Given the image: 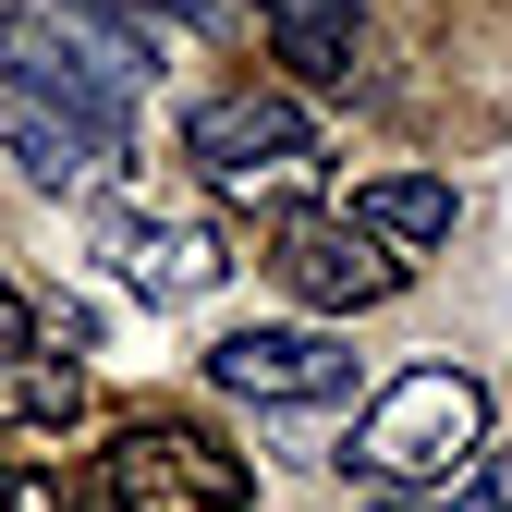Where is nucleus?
Instances as JSON below:
<instances>
[{"label": "nucleus", "instance_id": "obj_2", "mask_svg": "<svg viewBox=\"0 0 512 512\" xmlns=\"http://www.w3.org/2000/svg\"><path fill=\"white\" fill-rule=\"evenodd\" d=\"M86 500L98 512H244L256 464L196 415H122L98 439V464H86Z\"/></svg>", "mask_w": 512, "mask_h": 512}, {"label": "nucleus", "instance_id": "obj_10", "mask_svg": "<svg viewBox=\"0 0 512 512\" xmlns=\"http://www.w3.org/2000/svg\"><path fill=\"white\" fill-rule=\"evenodd\" d=\"M0 512H98L61 464H25V452H0Z\"/></svg>", "mask_w": 512, "mask_h": 512}, {"label": "nucleus", "instance_id": "obj_8", "mask_svg": "<svg viewBox=\"0 0 512 512\" xmlns=\"http://www.w3.org/2000/svg\"><path fill=\"white\" fill-rule=\"evenodd\" d=\"M0 147H13V171L25 183H49V196H74V183H98L122 147H98L86 122H61V110H37V98H13L0 86Z\"/></svg>", "mask_w": 512, "mask_h": 512}, {"label": "nucleus", "instance_id": "obj_15", "mask_svg": "<svg viewBox=\"0 0 512 512\" xmlns=\"http://www.w3.org/2000/svg\"><path fill=\"white\" fill-rule=\"evenodd\" d=\"M366 512H464V500H366Z\"/></svg>", "mask_w": 512, "mask_h": 512}, {"label": "nucleus", "instance_id": "obj_6", "mask_svg": "<svg viewBox=\"0 0 512 512\" xmlns=\"http://www.w3.org/2000/svg\"><path fill=\"white\" fill-rule=\"evenodd\" d=\"M208 391L256 403V415H293V403H342L354 391V342L342 330H317V317H293V330H220L208 342Z\"/></svg>", "mask_w": 512, "mask_h": 512}, {"label": "nucleus", "instance_id": "obj_13", "mask_svg": "<svg viewBox=\"0 0 512 512\" xmlns=\"http://www.w3.org/2000/svg\"><path fill=\"white\" fill-rule=\"evenodd\" d=\"M147 13H171V25H196V37H232V25H244V0H147Z\"/></svg>", "mask_w": 512, "mask_h": 512}, {"label": "nucleus", "instance_id": "obj_9", "mask_svg": "<svg viewBox=\"0 0 512 512\" xmlns=\"http://www.w3.org/2000/svg\"><path fill=\"white\" fill-rule=\"evenodd\" d=\"M342 220L378 232L391 256H427V244H452V183H427V171H378V183H354Z\"/></svg>", "mask_w": 512, "mask_h": 512}, {"label": "nucleus", "instance_id": "obj_16", "mask_svg": "<svg viewBox=\"0 0 512 512\" xmlns=\"http://www.w3.org/2000/svg\"><path fill=\"white\" fill-rule=\"evenodd\" d=\"M0 13H13V0H0Z\"/></svg>", "mask_w": 512, "mask_h": 512}, {"label": "nucleus", "instance_id": "obj_12", "mask_svg": "<svg viewBox=\"0 0 512 512\" xmlns=\"http://www.w3.org/2000/svg\"><path fill=\"white\" fill-rule=\"evenodd\" d=\"M293 61V86H354V37H269Z\"/></svg>", "mask_w": 512, "mask_h": 512}, {"label": "nucleus", "instance_id": "obj_7", "mask_svg": "<svg viewBox=\"0 0 512 512\" xmlns=\"http://www.w3.org/2000/svg\"><path fill=\"white\" fill-rule=\"evenodd\" d=\"M110 269L147 305H196V293L232 281V256H220V220H196V208H122L110 220Z\"/></svg>", "mask_w": 512, "mask_h": 512}, {"label": "nucleus", "instance_id": "obj_5", "mask_svg": "<svg viewBox=\"0 0 512 512\" xmlns=\"http://www.w3.org/2000/svg\"><path fill=\"white\" fill-rule=\"evenodd\" d=\"M269 281H281L293 305H317V317H366V305H391V293L415 281V256H391L378 232H354L342 208H330V220H317V208H281Z\"/></svg>", "mask_w": 512, "mask_h": 512}, {"label": "nucleus", "instance_id": "obj_3", "mask_svg": "<svg viewBox=\"0 0 512 512\" xmlns=\"http://www.w3.org/2000/svg\"><path fill=\"white\" fill-rule=\"evenodd\" d=\"M183 159L208 171V196L232 208H293L305 183H317V122L293 86H220L183 110Z\"/></svg>", "mask_w": 512, "mask_h": 512}, {"label": "nucleus", "instance_id": "obj_11", "mask_svg": "<svg viewBox=\"0 0 512 512\" xmlns=\"http://www.w3.org/2000/svg\"><path fill=\"white\" fill-rule=\"evenodd\" d=\"M244 13L269 25V37H354V13H366V0H244Z\"/></svg>", "mask_w": 512, "mask_h": 512}, {"label": "nucleus", "instance_id": "obj_1", "mask_svg": "<svg viewBox=\"0 0 512 512\" xmlns=\"http://www.w3.org/2000/svg\"><path fill=\"white\" fill-rule=\"evenodd\" d=\"M488 378L464 366H403L342 439V476H366L378 500H452L476 464H488Z\"/></svg>", "mask_w": 512, "mask_h": 512}, {"label": "nucleus", "instance_id": "obj_4", "mask_svg": "<svg viewBox=\"0 0 512 512\" xmlns=\"http://www.w3.org/2000/svg\"><path fill=\"white\" fill-rule=\"evenodd\" d=\"M0 86L61 110V122H86L98 147H135V86H147V61H122L110 37H86L74 13H0Z\"/></svg>", "mask_w": 512, "mask_h": 512}, {"label": "nucleus", "instance_id": "obj_14", "mask_svg": "<svg viewBox=\"0 0 512 512\" xmlns=\"http://www.w3.org/2000/svg\"><path fill=\"white\" fill-rule=\"evenodd\" d=\"M13 354H37V305H25L13 281H0V366H13Z\"/></svg>", "mask_w": 512, "mask_h": 512}]
</instances>
